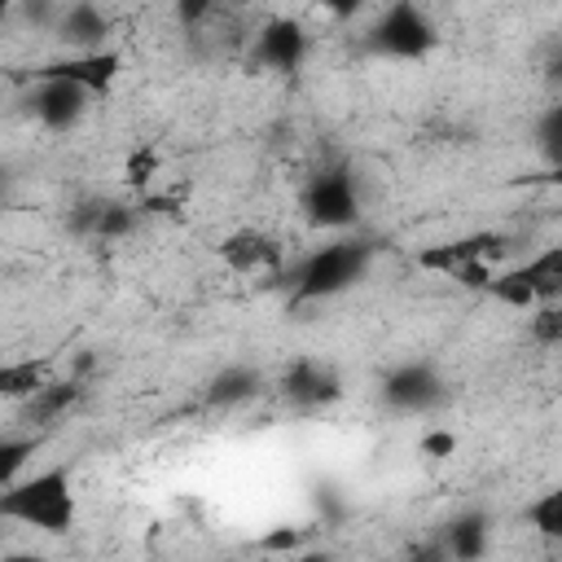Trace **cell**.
Returning a JSON list of instances; mask_svg holds the SVG:
<instances>
[{
    "mask_svg": "<svg viewBox=\"0 0 562 562\" xmlns=\"http://www.w3.org/2000/svg\"><path fill=\"white\" fill-rule=\"evenodd\" d=\"M4 189H9V171H0V202H4Z\"/></svg>",
    "mask_w": 562,
    "mask_h": 562,
    "instance_id": "cell-30",
    "label": "cell"
},
{
    "mask_svg": "<svg viewBox=\"0 0 562 562\" xmlns=\"http://www.w3.org/2000/svg\"><path fill=\"white\" fill-rule=\"evenodd\" d=\"M334 22H347V18H356L360 9H364V0H316Z\"/></svg>",
    "mask_w": 562,
    "mask_h": 562,
    "instance_id": "cell-27",
    "label": "cell"
},
{
    "mask_svg": "<svg viewBox=\"0 0 562 562\" xmlns=\"http://www.w3.org/2000/svg\"><path fill=\"white\" fill-rule=\"evenodd\" d=\"M0 518L22 522V527L44 531V536H66L79 518L70 465H48V470L18 474L13 483H4L0 487Z\"/></svg>",
    "mask_w": 562,
    "mask_h": 562,
    "instance_id": "cell-1",
    "label": "cell"
},
{
    "mask_svg": "<svg viewBox=\"0 0 562 562\" xmlns=\"http://www.w3.org/2000/svg\"><path fill=\"white\" fill-rule=\"evenodd\" d=\"M303 220L312 228H351L360 220V184H356V171L347 162L338 167H325L307 180L303 189Z\"/></svg>",
    "mask_w": 562,
    "mask_h": 562,
    "instance_id": "cell-4",
    "label": "cell"
},
{
    "mask_svg": "<svg viewBox=\"0 0 562 562\" xmlns=\"http://www.w3.org/2000/svg\"><path fill=\"white\" fill-rule=\"evenodd\" d=\"M220 259L224 268L250 277V272H277L281 268V241L263 228H237L220 241Z\"/></svg>",
    "mask_w": 562,
    "mask_h": 562,
    "instance_id": "cell-12",
    "label": "cell"
},
{
    "mask_svg": "<svg viewBox=\"0 0 562 562\" xmlns=\"http://www.w3.org/2000/svg\"><path fill=\"white\" fill-rule=\"evenodd\" d=\"M531 338L540 347H558L562 342V312H558V303H536L531 307Z\"/></svg>",
    "mask_w": 562,
    "mask_h": 562,
    "instance_id": "cell-22",
    "label": "cell"
},
{
    "mask_svg": "<svg viewBox=\"0 0 562 562\" xmlns=\"http://www.w3.org/2000/svg\"><path fill=\"white\" fill-rule=\"evenodd\" d=\"M417 452L430 457V461H443V457H457V435L443 430V426H430L422 439H417Z\"/></svg>",
    "mask_w": 562,
    "mask_h": 562,
    "instance_id": "cell-24",
    "label": "cell"
},
{
    "mask_svg": "<svg viewBox=\"0 0 562 562\" xmlns=\"http://www.w3.org/2000/svg\"><path fill=\"white\" fill-rule=\"evenodd\" d=\"M154 171H158V149H154V145H145V149H136V154L127 158V171H123V176H127V184H136V189H140V184H149V180H154Z\"/></svg>",
    "mask_w": 562,
    "mask_h": 562,
    "instance_id": "cell-25",
    "label": "cell"
},
{
    "mask_svg": "<svg viewBox=\"0 0 562 562\" xmlns=\"http://www.w3.org/2000/svg\"><path fill=\"white\" fill-rule=\"evenodd\" d=\"M487 544H492V518L483 509H465L452 522H443V531H439V553L443 558H457V562L483 558Z\"/></svg>",
    "mask_w": 562,
    "mask_h": 562,
    "instance_id": "cell-15",
    "label": "cell"
},
{
    "mask_svg": "<svg viewBox=\"0 0 562 562\" xmlns=\"http://www.w3.org/2000/svg\"><path fill=\"white\" fill-rule=\"evenodd\" d=\"M211 13H215V0H176V22L184 31H198Z\"/></svg>",
    "mask_w": 562,
    "mask_h": 562,
    "instance_id": "cell-26",
    "label": "cell"
},
{
    "mask_svg": "<svg viewBox=\"0 0 562 562\" xmlns=\"http://www.w3.org/2000/svg\"><path fill=\"white\" fill-rule=\"evenodd\" d=\"M448 400V382L435 360H404L382 378V404L395 413H435Z\"/></svg>",
    "mask_w": 562,
    "mask_h": 562,
    "instance_id": "cell-5",
    "label": "cell"
},
{
    "mask_svg": "<svg viewBox=\"0 0 562 562\" xmlns=\"http://www.w3.org/2000/svg\"><path fill=\"white\" fill-rule=\"evenodd\" d=\"M299 540H303V531H299V527H281V531H268L259 544H263V549H294Z\"/></svg>",
    "mask_w": 562,
    "mask_h": 562,
    "instance_id": "cell-28",
    "label": "cell"
},
{
    "mask_svg": "<svg viewBox=\"0 0 562 562\" xmlns=\"http://www.w3.org/2000/svg\"><path fill=\"white\" fill-rule=\"evenodd\" d=\"M509 250H514V237H509V233H492V228H483V233H465V237L426 246V250H417L413 259H417V268L448 277L452 268H461V263H470V259H487V263L501 268Z\"/></svg>",
    "mask_w": 562,
    "mask_h": 562,
    "instance_id": "cell-6",
    "label": "cell"
},
{
    "mask_svg": "<svg viewBox=\"0 0 562 562\" xmlns=\"http://www.w3.org/2000/svg\"><path fill=\"white\" fill-rule=\"evenodd\" d=\"M492 272H496V263H487V259H470V263L452 268V272H448V281H457L461 290H487Z\"/></svg>",
    "mask_w": 562,
    "mask_h": 562,
    "instance_id": "cell-23",
    "label": "cell"
},
{
    "mask_svg": "<svg viewBox=\"0 0 562 562\" xmlns=\"http://www.w3.org/2000/svg\"><path fill=\"white\" fill-rule=\"evenodd\" d=\"M514 272L527 281V290L536 294V303H558V294H562V246L536 250V255H531L527 263H518Z\"/></svg>",
    "mask_w": 562,
    "mask_h": 562,
    "instance_id": "cell-17",
    "label": "cell"
},
{
    "mask_svg": "<svg viewBox=\"0 0 562 562\" xmlns=\"http://www.w3.org/2000/svg\"><path fill=\"white\" fill-rule=\"evenodd\" d=\"M536 149L558 167L562 162V105H549L536 123Z\"/></svg>",
    "mask_w": 562,
    "mask_h": 562,
    "instance_id": "cell-21",
    "label": "cell"
},
{
    "mask_svg": "<svg viewBox=\"0 0 562 562\" xmlns=\"http://www.w3.org/2000/svg\"><path fill=\"white\" fill-rule=\"evenodd\" d=\"M26 18H31V22H57L53 9H48V0H31V4H26Z\"/></svg>",
    "mask_w": 562,
    "mask_h": 562,
    "instance_id": "cell-29",
    "label": "cell"
},
{
    "mask_svg": "<svg viewBox=\"0 0 562 562\" xmlns=\"http://www.w3.org/2000/svg\"><path fill=\"white\" fill-rule=\"evenodd\" d=\"M373 263V241L364 237H338L312 255H303L294 268L277 272V281L285 285V303L290 307H307V303H325L342 290H351Z\"/></svg>",
    "mask_w": 562,
    "mask_h": 562,
    "instance_id": "cell-2",
    "label": "cell"
},
{
    "mask_svg": "<svg viewBox=\"0 0 562 562\" xmlns=\"http://www.w3.org/2000/svg\"><path fill=\"white\" fill-rule=\"evenodd\" d=\"M48 378H53V360H48V356L0 364V404H22V400L35 395Z\"/></svg>",
    "mask_w": 562,
    "mask_h": 562,
    "instance_id": "cell-18",
    "label": "cell"
},
{
    "mask_svg": "<svg viewBox=\"0 0 562 562\" xmlns=\"http://www.w3.org/2000/svg\"><path fill=\"white\" fill-rule=\"evenodd\" d=\"M255 66L263 70H277V75H290L303 66L307 57V31L299 18H268L255 35V48H250Z\"/></svg>",
    "mask_w": 562,
    "mask_h": 562,
    "instance_id": "cell-9",
    "label": "cell"
},
{
    "mask_svg": "<svg viewBox=\"0 0 562 562\" xmlns=\"http://www.w3.org/2000/svg\"><path fill=\"white\" fill-rule=\"evenodd\" d=\"M123 70V57L114 48H88V53H70L57 61H44L31 70V79H70L83 92H110L114 79Z\"/></svg>",
    "mask_w": 562,
    "mask_h": 562,
    "instance_id": "cell-8",
    "label": "cell"
},
{
    "mask_svg": "<svg viewBox=\"0 0 562 562\" xmlns=\"http://www.w3.org/2000/svg\"><path fill=\"white\" fill-rule=\"evenodd\" d=\"M439 44L430 13L417 0H395L364 35V48L378 57H395V61H422L430 48Z\"/></svg>",
    "mask_w": 562,
    "mask_h": 562,
    "instance_id": "cell-3",
    "label": "cell"
},
{
    "mask_svg": "<svg viewBox=\"0 0 562 562\" xmlns=\"http://www.w3.org/2000/svg\"><path fill=\"white\" fill-rule=\"evenodd\" d=\"M281 395L285 404L312 413V408H325L334 400H342V378L329 360H316V356H294L285 369H281Z\"/></svg>",
    "mask_w": 562,
    "mask_h": 562,
    "instance_id": "cell-7",
    "label": "cell"
},
{
    "mask_svg": "<svg viewBox=\"0 0 562 562\" xmlns=\"http://www.w3.org/2000/svg\"><path fill=\"white\" fill-rule=\"evenodd\" d=\"M83 391H88V386H83V378H75V373H70V378H48L35 395L22 400V417H18V422H22V426H53V422H61V417L83 400Z\"/></svg>",
    "mask_w": 562,
    "mask_h": 562,
    "instance_id": "cell-14",
    "label": "cell"
},
{
    "mask_svg": "<svg viewBox=\"0 0 562 562\" xmlns=\"http://www.w3.org/2000/svg\"><path fill=\"white\" fill-rule=\"evenodd\" d=\"M53 35L70 48V53H88V48H105V35H110V18L92 4V0H75L57 13L53 22Z\"/></svg>",
    "mask_w": 562,
    "mask_h": 562,
    "instance_id": "cell-13",
    "label": "cell"
},
{
    "mask_svg": "<svg viewBox=\"0 0 562 562\" xmlns=\"http://www.w3.org/2000/svg\"><path fill=\"white\" fill-rule=\"evenodd\" d=\"M13 4H18V0H0V18H4V13L13 9Z\"/></svg>",
    "mask_w": 562,
    "mask_h": 562,
    "instance_id": "cell-31",
    "label": "cell"
},
{
    "mask_svg": "<svg viewBox=\"0 0 562 562\" xmlns=\"http://www.w3.org/2000/svg\"><path fill=\"white\" fill-rule=\"evenodd\" d=\"M263 391V373L255 364H224L220 373H211V382L202 386V404L206 408H241Z\"/></svg>",
    "mask_w": 562,
    "mask_h": 562,
    "instance_id": "cell-16",
    "label": "cell"
},
{
    "mask_svg": "<svg viewBox=\"0 0 562 562\" xmlns=\"http://www.w3.org/2000/svg\"><path fill=\"white\" fill-rule=\"evenodd\" d=\"M88 97L79 83L70 79H35V92H31V114L48 127V132H70L83 114H88Z\"/></svg>",
    "mask_w": 562,
    "mask_h": 562,
    "instance_id": "cell-10",
    "label": "cell"
},
{
    "mask_svg": "<svg viewBox=\"0 0 562 562\" xmlns=\"http://www.w3.org/2000/svg\"><path fill=\"white\" fill-rule=\"evenodd\" d=\"M140 211L127 202H110V198H83L70 211V233L75 237H92V241H123L136 228Z\"/></svg>",
    "mask_w": 562,
    "mask_h": 562,
    "instance_id": "cell-11",
    "label": "cell"
},
{
    "mask_svg": "<svg viewBox=\"0 0 562 562\" xmlns=\"http://www.w3.org/2000/svg\"><path fill=\"white\" fill-rule=\"evenodd\" d=\"M35 452H40V435H0V487L13 483Z\"/></svg>",
    "mask_w": 562,
    "mask_h": 562,
    "instance_id": "cell-19",
    "label": "cell"
},
{
    "mask_svg": "<svg viewBox=\"0 0 562 562\" xmlns=\"http://www.w3.org/2000/svg\"><path fill=\"white\" fill-rule=\"evenodd\" d=\"M527 522L549 536V540H562V496L558 492H540L531 505H527Z\"/></svg>",
    "mask_w": 562,
    "mask_h": 562,
    "instance_id": "cell-20",
    "label": "cell"
}]
</instances>
